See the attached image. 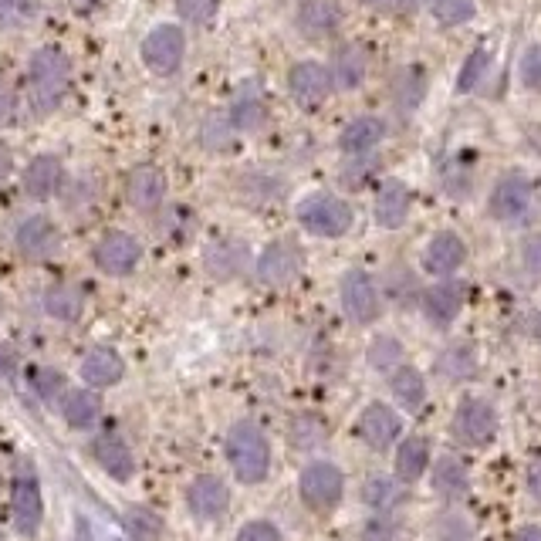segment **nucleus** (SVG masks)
Masks as SVG:
<instances>
[{
  "label": "nucleus",
  "instance_id": "obj_1",
  "mask_svg": "<svg viewBox=\"0 0 541 541\" xmlns=\"http://www.w3.org/2000/svg\"><path fill=\"white\" fill-rule=\"evenodd\" d=\"M28 85H31V105L38 115H51L65 102L68 85H72V61L61 48H38L28 65Z\"/></svg>",
  "mask_w": 541,
  "mask_h": 541
},
{
  "label": "nucleus",
  "instance_id": "obj_2",
  "mask_svg": "<svg viewBox=\"0 0 541 541\" xmlns=\"http://www.w3.org/2000/svg\"><path fill=\"white\" fill-rule=\"evenodd\" d=\"M227 460L241 484H261L271 470V440L257 423L241 420L227 433Z\"/></svg>",
  "mask_w": 541,
  "mask_h": 541
},
{
  "label": "nucleus",
  "instance_id": "obj_3",
  "mask_svg": "<svg viewBox=\"0 0 541 541\" xmlns=\"http://www.w3.org/2000/svg\"><path fill=\"white\" fill-rule=\"evenodd\" d=\"M298 220L315 237H342L352 227V207L332 193H312L298 203Z\"/></svg>",
  "mask_w": 541,
  "mask_h": 541
},
{
  "label": "nucleus",
  "instance_id": "obj_4",
  "mask_svg": "<svg viewBox=\"0 0 541 541\" xmlns=\"http://www.w3.org/2000/svg\"><path fill=\"white\" fill-rule=\"evenodd\" d=\"M298 491H301V501L315 511H328L342 501L345 494V477L342 470L328 460H315L301 470V481H298Z\"/></svg>",
  "mask_w": 541,
  "mask_h": 541
},
{
  "label": "nucleus",
  "instance_id": "obj_5",
  "mask_svg": "<svg viewBox=\"0 0 541 541\" xmlns=\"http://www.w3.org/2000/svg\"><path fill=\"white\" fill-rule=\"evenodd\" d=\"M186 55V34L176 24H159L143 41V65L153 75H173L183 65Z\"/></svg>",
  "mask_w": 541,
  "mask_h": 541
},
{
  "label": "nucleus",
  "instance_id": "obj_6",
  "mask_svg": "<svg viewBox=\"0 0 541 541\" xmlns=\"http://www.w3.org/2000/svg\"><path fill=\"white\" fill-rule=\"evenodd\" d=\"M95 264L99 271H105L109 278H126V274L136 271V264L143 261V244L136 241L126 230H109L99 244H95Z\"/></svg>",
  "mask_w": 541,
  "mask_h": 541
},
{
  "label": "nucleus",
  "instance_id": "obj_7",
  "mask_svg": "<svg viewBox=\"0 0 541 541\" xmlns=\"http://www.w3.org/2000/svg\"><path fill=\"white\" fill-rule=\"evenodd\" d=\"M14 247H17V254H21L24 261H34V264L48 261V257H55L58 247H61V230H58V224L51 217L34 214V217L24 220L21 227H17Z\"/></svg>",
  "mask_w": 541,
  "mask_h": 541
},
{
  "label": "nucleus",
  "instance_id": "obj_8",
  "mask_svg": "<svg viewBox=\"0 0 541 541\" xmlns=\"http://www.w3.org/2000/svg\"><path fill=\"white\" fill-rule=\"evenodd\" d=\"M531 207H535V183H531L525 173H511L494 186L491 214L498 220H508V224L525 220L531 214Z\"/></svg>",
  "mask_w": 541,
  "mask_h": 541
},
{
  "label": "nucleus",
  "instance_id": "obj_9",
  "mask_svg": "<svg viewBox=\"0 0 541 541\" xmlns=\"http://www.w3.org/2000/svg\"><path fill=\"white\" fill-rule=\"evenodd\" d=\"M301 274V247L295 241H274L257 257V278L268 288H285Z\"/></svg>",
  "mask_w": 541,
  "mask_h": 541
},
{
  "label": "nucleus",
  "instance_id": "obj_10",
  "mask_svg": "<svg viewBox=\"0 0 541 541\" xmlns=\"http://www.w3.org/2000/svg\"><path fill=\"white\" fill-rule=\"evenodd\" d=\"M454 433L470 447H484L498 433V413L484 399H464L454 413Z\"/></svg>",
  "mask_w": 541,
  "mask_h": 541
},
{
  "label": "nucleus",
  "instance_id": "obj_11",
  "mask_svg": "<svg viewBox=\"0 0 541 541\" xmlns=\"http://www.w3.org/2000/svg\"><path fill=\"white\" fill-rule=\"evenodd\" d=\"M11 521L17 535H34L44 521V494L38 477L21 474L11 487Z\"/></svg>",
  "mask_w": 541,
  "mask_h": 541
},
{
  "label": "nucleus",
  "instance_id": "obj_12",
  "mask_svg": "<svg viewBox=\"0 0 541 541\" xmlns=\"http://www.w3.org/2000/svg\"><path fill=\"white\" fill-rule=\"evenodd\" d=\"M342 308L345 315L352 318V322L359 325H369L379 318V291H376V281L369 278L366 271H349L342 278Z\"/></svg>",
  "mask_w": 541,
  "mask_h": 541
},
{
  "label": "nucleus",
  "instance_id": "obj_13",
  "mask_svg": "<svg viewBox=\"0 0 541 541\" xmlns=\"http://www.w3.org/2000/svg\"><path fill=\"white\" fill-rule=\"evenodd\" d=\"M126 200L139 214H153V210L163 207L166 200V176L159 166L153 163H143L136 170H129L126 176Z\"/></svg>",
  "mask_w": 541,
  "mask_h": 541
},
{
  "label": "nucleus",
  "instance_id": "obj_14",
  "mask_svg": "<svg viewBox=\"0 0 541 541\" xmlns=\"http://www.w3.org/2000/svg\"><path fill=\"white\" fill-rule=\"evenodd\" d=\"M186 504L200 521H217L230 508V487L217 474H200L186 487Z\"/></svg>",
  "mask_w": 541,
  "mask_h": 541
},
{
  "label": "nucleus",
  "instance_id": "obj_15",
  "mask_svg": "<svg viewBox=\"0 0 541 541\" xmlns=\"http://www.w3.org/2000/svg\"><path fill=\"white\" fill-rule=\"evenodd\" d=\"M288 88H291V95H295V102L318 105L328 99V92H332V75H328V68L318 65V61H298V65L288 72Z\"/></svg>",
  "mask_w": 541,
  "mask_h": 541
},
{
  "label": "nucleus",
  "instance_id": "obj_16",
  "mask_svg": "<svg viewBox=\"0 0 541 541\" xmlns=\"http://www.w3.org/2000/svg\"><path fill=\"white\" fill-rule=\"evenodd\" d=\"M92 454H95L99 467L112 477V481L129 484L132 477H136V457H132L129 443L122 440V437H115V433H105V437L95 440L92 443Z\"/></svg>",
  "mask_w": 541,
  "mask_h": 541
},
{
  "label": "nucleus",
  "instance_id": "obj_17",
  "mask_svg": "<svg viewBox=\"0 0 541 541\" xmlns=\"http://www.w3.org/2000/svg\"><path fill=\"white\" fill-rule=\"evenodd\" d=\"M399 430H403V423L386 403H369L359 416V437L376 450H386L389 443H396Z\"/></svg>",
  "mask_w": 541,
  "mask_h": 541
},
{
  "label": "nucleus",
  "instance_id": "obj_18",
  "mask_svg": "<svg viewBox=\"0 0 541 541\" xmlns=\"http://www.w3.org/2000/svg\"><path fill=\"white\" fill-rule=\"evenodd\" d=\"M122 376H126V362L115 349H92L88 356L82 359V379L92 389H109V386H119Z\"/></svg>",
  "mask_w": 541,
  "mask_h": 541
},
{
  "label": "nucleus",
  "instance_id": "obj_19",
  "mask_svg": "<svg viewBox=\"0 0 541 541\" xmlns=\"http://www.w3.org/2000/svg\"><path fill=\"white\" fill-rule=\"evenodd\" d=\"M342 24L339 0H301L298 4V28L305 38H325Z\"/></svg>",
  "mask_w": 541,
  "mask_h": 541
},
{
  "label": "nucleus",
  "instance_id": "obj_20",
  "mask_svg": "<svg viewBox=\"0 0 541 541\" xmlns=\"http://www.w3.org/2000/svg\"><path fill=\"white\" fill-rule=\"evenodd\" d=\"M464 257H467L464 241H460L457 234H450V230H443V234H437L427 244V251H423V268L443 278V274H454L460 264H464Z\"/></svg>",
  "mask_w": 541,
  "mask_h": 541
},
{
  "label": "nucleus",
  "instance_id": "obj_21",
  "mask_svg": "<svg viewBox=\"0 0 541 541\" xmlns=\"http://www.w3.org/2000/svg\"><path fill=\"white\" fill-rule=\"evenodd\" d=\"M58 183H61V159L51 153L34 156L28 163V170H24V193H28L31 200L55 197Z\"/></svg>",
  "mask_w": 541,
  "mask_h": 541
},
{
  "label": "nucleus",
  "instance_id": "obj_22",
  "mask_svg": "<svg viewBox=\"0 0 541 541\" xmlns=\"http://www.w3.org/2000/svg\"><path fill=\"white\" fill-rule=\"evenodd\" d=\"M406 214H410V190H406V183L399 180L383 183V190L376 197V224L396 230L406 224Z\"/></svg>",
  "mask_w": 541,
  "mask_h": 541
},
{
  "label": "nucleus",
  "instance_id": "obj_23",
  "mask_svg": "<svg viewBox=\"0 0 541 541\" xmlns=\"http://www.w3.org/2000/svg\"><path fill=\"white\" fill-rule=\"evenodd\" d=\"M383 136H386L383 122H379L376 115H362V119H352L349 126L342 129L339 146H342V153L362 156V153H369V149H376L379 143H383Z\"/></svg>",
  "mask_w": 541,
  "mask_h": 541
},
{
  "label": "nucleus",
  "instance_id": "obj_24",
  "mask_svg": "<svg viewBox=\"0 0 541 541\" xmlns=\"http://www.w3.org/2000/svg\"><path fill=\"white\" fill-rule=\"evenodd\" d=\"M460 308H464V288L460 285H437L427 291V298H423V312L433 325H450L454 318L460 315Z\"/></svg>",
  "mask_w": 541,
  "mask_h": 541
},
{
  "label": "nucleus",
  "instance_id": "obj_25",
  "mask_svg": "<svg viewBox=\"0 0 541 541\" xmlns=\"http://www.w3.org/2000/svg\"><path fill=\"white\" fill-rule=\"evenodd\" d=\"M430 467V443L423 437H406L396 450V477L403 484H413Z\"/></svg>",
  "mask_w": 541,
  "mask_h": 541
},
{
  "label": "nucleus",
  "instance_id": "obj_26",
  "mask_svg": "<svg viewBox=\"0 0 541 541\" xmlns=\"http://www.w3.org/2000/svg\"><path fill=\"white\" fill-rule=\"evenodd\" d=\"M44 312L55 322H78L85 312V295L75 285H51L44 291Z\"/></svg>",
  "mask_w": 541,
  "mask_h": 541
},
{
  "label": "nucleus",
  "instance_id": "obj_27",
  "mask_svg": "<svg viewBox=\"0 0 541 541\" xmlns=\"http://www.w3.org/2000/svg\"><path fill=\"white\" fill-rule=\"evenodd\" d=\"M61 413H65V423L72 430H88L95 420H99L102 399L95 396L92 389H72V393H65V406H61Z\"/></svg>",
  "mask_w": 541,
  "mask_h": 541
},
{
  "label": "nucleus",
  "instance_id": "obj_28",
  "mask_svg": "<svg viewBox=\"0 0 541 541\" xmlns=\"http://www.w3.org/2000/svg\"><path fill=\"white\" fill-rule=\"evenodd\" d=\"M389 389H393L396 403L410 413L427 403V383H423V376L413 366H399L393 372V379H389Z\"/></svg>",
  "mask_w": 541,
  "mask_h": 541
},
{
  "label": "nucleus",
  "instance_id": "obj_29",
  "mask_svg": "<svg viewBox=\"0 0 541 541\" xmlns=\"http://www.w3.org/2000/svg\"><path fill=\"white\" fill-rule=\"evenodd\" d=\"M247 268V247L241 241H224V244H214L207 251V271L217 274L220 281L227 278H237Z\"/></svg>",
  "mask_w": 541,
  "mask_h": 541
},
{
  "label": "nucleus",
  "instance_id": "obj_30",
  "mask_svg": "<svg viewBox=\"0 0 541 541\" xmlns=\"http://www.w3.org/2000/svg\"><path fill=\"white\" fill-rule=\"evenodd\" d=\"M366 68H369L366 51H362L359 44H349V48H342L339 58H335V82H339V88H345V92H352V88L362 85Z\"/></svg>",
  "mask_w": 541,
  "mask_h": 541
},
{
  "label": "nucleus",
  "instance_id": "obj_31",
  "mask_svg": "<svg viewBox=\"0 0 541 541\" xmlns=\"http://www.w3.org/2000/svg\"><path fill=\"white\" fill-rule=\"evenodd\" d=\"M467 467L460 464L457 457H440L433 464V487L443 494V498H460L467 491Z\"/></svg>",
  "mask_w": 541,
  "mask_h": 541
},
{
  "label": "nucleus",
  "instance_id": "obj_32",
  "mask_svg": "<svg viewBox=\"0 0 541 541\" xmlns=\"http://www.w3.org/2000/svg\"><path fill=\"white\" fill-rule=\"evenodd\" d=\"M126 531L132 541H163L166 538V525L163 518L146 508H129L126 511Z\"/></svg>",
  "mask_w": 541,
  "mask_h": 541
},
{
  "label": "nucleus",
  "instance_id": "obj_33",
  "mask_svg": "<svg viewBox=\"0 0 541 541\" xmlns=\"http://www.w3.org/2000/svg\"><path fill=\"white\" fill-rule=\"evenodd\" d=\"M474 369H477V359L470 345H454V349H447L440 356V372L450 379H467L474 376Z\"/></svg>",
  "mask_w": 541,
  "mask_h": 541
},
{
  "label": "nucleus",
  "instance_id": "obj_34",
  "mask_svg": "<svg viewBox=\"0 0 541 541\" xmlns=\"http://www.w3.org/2000/svg\"><path fill=\"white\" fill-rule=\"evenodd\" d=\"M487 65H491V51H487V48H474V51H470L467 61H464V68H460V75H457V92H474V88L481 85Z\"/></svg>",
  "mask_w": 541,
  "mask_h": 541
},
{
  "label": "nucleus",
  "instance_id": "obj_35",
  "mask_svg": "<svg viewBox=\"0 0 541 541\" xmlns=\"http://www.w3.org/2000/svg\"><path fill=\"white\" fill-rule=\"evenodd\" d=\"M362 498H366L369 508H393L399 501V487H396V481H389V477L376 474V477H369L366 487H362Z\"/></svg>",
  "mask_w": 541,
  "mask_h": 541
},
{
  "label": "nucleus",
  "instance_id": "obj_36",
  "mask_svg": "<svg viewBox=\"0 0 541 541\" xmlns=\"http://www.w3.org/2000/svg\"><path fill=\"white\" fill-rule=\"evenodd\" d=\"M433 14H437L440 24L457 28V24H467L477 14V4L474 0H433Z\"/></svg>",
  "mask_w": 541,
  "mask_h": 541
},
{
  "label": "nucleus",
  "instance_id": "obj_37",
  "mask_svg": "<svg viewBox=\"0 0 541 541\" xmlns=\"http://www.w3.org/2000/svg\"><path fill=\"white\" fill-rule=\"evenodd\" d=\"M420 99H423V75L416 72V68L399 72V78H396V102L403 105V109H413Z\"/></svg>",
  "mask_w": 541,
  "mask_h": 541
},
{
  "label": "nucleus",
  "instance_id": "obj_38",
  "mask_svg": "<svg viewBox=\"0 0 541 541\" xmlns=\"http://www.w3.org/2000/svg\"><path fill=\"white\" fill-rule=\"evenodd\" d=\"M234 126L237 129H244V132H251V129H257L264 122V105H261V99H254V95H244L241 102L234 105Z\"/></svg>",
  "mask_w": 541,
  "mask_h": 541
},
{
  "label": "nucleus",
  "instance_id": "obj_39",
  "mask_svg": "<svg viewBox=\"0 0 541 541\" xmlns=\"http://www.w3.org/2000/svg\"><path fill=\"white\" fill-rule=\"evenodd\" d=\"M399 356H403V349H399L396 339H376L369 345V366L379 369V372L393 369L399 362Z\"/></svg>",
  "mask_w": 541,
  "mask_h": 541
},
{
  "label": "nucleus",
  "instance_id": "obj_40",
  "mask_svg": "<svg viewBox=\"0 0 541 541\" xmlns=\"http://www.w3.org/2000/svg\"><path fill=\"white\" fill-rule=\"evenodd\" d=\"M31 386L41 399H55V396H61V389H65V376H61L58 369L41 366L31 372Z\"/></svg>",
  "mask_w": 541,
  "mask_h": 541
},
{
  "label": "nucleus",
  "instance_id": "obj_41",
  "mask_svg": "<svg viewBox=\"0 0 541 541\" xmlns=\"http://www.w3.org/2000/svg\"><path fill=\"white\" fill-rule=\"evenodd\" d=\"M237 541H281V528L274 525V521L254 518V521H247V525H241Z\"/></svg>",
  "mask_w": 541,
  "mask_h": 541
},
{
  "label": "nucleus",
  "instance_id": "obj_42",
  "mask_svg": "<svg viewBox=\"0 0 541 541\" xmlns=\"http://www.w3.org/2000/svg\"><path fill=\"white\" fill-rule=\"evenodd\" d=\"M325 437V423L318 420V416H301L295 423V430H291V440L298 443V447H312Z\"/></svg>",
  "mask_w": 541,
  "mask_h": 541
},
{
  "label": "nucleus",
  "instance_id": "obj_43",
  "mask_svg": "<svg viewBox=\"0 0 541 541\" xmlns=\"http://www.w3.org/2000/svg\"><path fill=\"white\" fill-rule=\"evenodd\" d=\"M180 7V17L190 24H207L217 11V0H176Z\"/></svg>",
  "mask_w": 541,
  "mask_h": 541
},
{
  "label": "nucleus",
  "instance_id": "obj_44",
  "mask_svg": "<svg viewBox=\"0 0 541 541\" xmlns=\"http://www.w3.org/2000/svg\"><path fill=\"white\" fill-rule=\"evenodd\" d=\"M521 82L531 92H541V48H528V55L521 58Z\"/></svg>",
  "mask_w": 541,
  "mask_h": 541
},
{
  "label": "nucleus",
  "instance_id": "obj_45",
  "mask_svg": "<svg viewBox=\"0 0 541 541\" xmlns=\"http://www.w3.org/2000/svg\"><path fill=\"white\" fill-rule=\"evenodd\" d=\"M14 109H17V92L14 85L0 75V126H7V122L14 119Z\"/></svg>",
  "mask_w": 541,
  "mask_h": 541
},
{
  "label": "nucleus",
  "instance_id": "obj_46",
  "mask_svg": "<svg viewBox=\"0 0 541 541\" xmlns=\"http://www.w3.org/2000/svg\"><path fill=\"white\" fill-rule=\"evenodd\" d=\"M521 257H525V268L531 274H541V234L531 237V241L525 244V251H521Z\"/></svg>",
  "mask_w": 541,
  "mask_h": 541
},
{
  "label": "nucleus",
  "instance_id": "obj_47",
  "mask_svg": "<svg viewBox=\"0 0 541 541\" xmlns=\"http://www.w3.org/2000/svg\"><path fill=\"white\" fill-rule=\"evenodd\" d=\"M11 173H14V153L7 143H0V183L11 180Z\"/></svg>",
  "mask_w": 541,
  "mask_h": 541
},
{
  "label": "nucleus",
  "instance_id": "obj_48",
  "mask_svg": "<svg viewBox=\"0 0 541 541\" xmlns=\"http://www.w3.org/2000/svg\"><path fill=\"white\" fill-rule=\"evenodd\" d=\"M362 541H396V535L389 531L386 525H379V521H372V525L366 528V538Z\"/></svg>",
  "mask_w": 541,
  "mask_h": 541
},
{
  "label": "nucleus",
  "instance_id": "obj_49",
  "mask_svg": "<svg viewBox=\"0 0 541 541\" xmlns=\"http://www.w3.org/2000/svg\"><path fill=\"white\" fill-rule=\"evenodd\" d=\"M528 487H531V494H535V498H541V457L531 460V467H528Z\"/></svg>",
  "mask_w": 541,
  "mask_h": 541
},
{
  "label": "nucleus",
  "instance_id": "obj_50",
  "mask_svg": "<svg viewBox=\"0 0 541 541\" xmlns=\"http://www.w3.org/2000/svg\"><path fill=\"white\" fill-rule=\"evenodd\" d=\"M369 7H376V11H393V7H406L410 0H366Z\"/></svg>",
  "mask_w": 541,
  "mask_h": 541
},
{
  "label": "nucleus",
  "instance_id": "obj_51",
  "mask_svg": "<svg viewBox=\"0 0 541 541\" xmlns=\"http://www.w3.org/2000/svg\"><path fill=\"white\" fill-rule=\"evenodd\" d=\"M518 541H541V528L538 525H528L518 531Z\"/></svg>",
  "mask_w": 541,
  "mask_h": 541
},
{
  "label": "nucleus",
  "instance_id": "obj_52",
  "mask_svg": "<svg viewBox=\"0 0 541 541\" xmlns=\"http://www.w3.org/2000/svg\"><path fill=\"white\" fill-rule=\"evenodd\" d=\"M7 315V301H4V295H0V318Z\"/></svg>",
  "mask_w": 541,
  "mask_h": 541
},
{
  "label": "nucleus",
  "instance_id": "obj_53",
  "mask_svg": "<svg viewBox=\"0 0 541 541\" xmlns=\"http://www.w3.org/2000/svg\"><path fill=\"white\" fill-rule=\"evenodd\" d=\"M538 339H541V315H538Z\"/></svg>",
  "mask_w": 541,
  "mask_h": 541
}]
</instances>
